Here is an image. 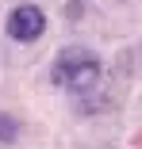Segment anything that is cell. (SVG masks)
Instances as JSON below:
<instances>
[{"mask_svg":"<svg viewBox=\"0 0 142 149\" xmlns=\"http://www.w3.org/2000/svg\"><path fill=\"white\" fill-rule=\"evenodd\" d=\"M50 80L73 96H84L100 84V57L84 46H65L50 65Z\"/></svg>","mask_w":142,"mask_h":149,"instance_id":"6da1fadb","label":"cell"},{"mask_svg":"<svg viewBox=\"0 0 142 149\" xmlns=\"http://www.w3.org/2000/svg\"><path fill=\"white\" fill-rule=\"evenodd\" d=\"M4 27H8V35L15 42H39L42 31H46V15H42L39 4H19V8L8 12V23Z\"/></svg>","mask_w":142,"mask_h":149,"instance_id":"7a4b0ae2","label":"cell"},{"mask_svg":"<svg viewBox=\"0 0 142 149\" xmlns=\"http://www.w3.org/2000/svg\"><path fill=\"white\" fill-rule=\"evenodd\" d=\"M0 134H4V138H12V134H15V126L8 123V118H0Z\"/></svg>","mask_w":142,"mask_h":149,"instance_id":"3957f363","label":"cell"}]
</instances>
